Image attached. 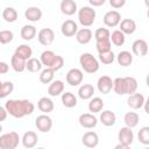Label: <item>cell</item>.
I'll list each match as a JSON object with an SVG mask.
<instances>
[{
    "instance_id": "44dd1931",
    "label": "cell",
    "mask_w": 149,
    "mask_h": 149,
    "mask_svg": "<svg viewBox=\"0 0 149 149\" xmlns=\"http://www.w3.org/2000/svg\"><path fill=\"white\" fill-rule=\"evenodd\" d=\"M24 16L30 22H37L42 19V10L38 7H28L24 12Z\"/></svg>"
},
{
    "instance_id": "f546056e",
    "label": "cell",
    "mask_w": 149,
    "mask_h": 149,
    "mask_svg": "<svg viewBox=\"0 0 149 149\" xmlns=\"http://www.w3.org/2000/svg\"><path fill=\"white\" fill-rule=\"evenodd\" d=\"M104 107V101L99 97H92L88 102V111L91 113H99Z\"/></svg>"
},
{
    "instance_id": "484cf974",
    "label": "cell",
    "mask_w": 149,
    "mask_h": 149,
    "mask_svg": "<svg viewBox=\"0 0 149 149\" xmlns=\"http://www.w3.org/2000/svg\"><path fill=\"white\" fill-rule=\"evenodd\" d=\"M56 54L51 50H45L41 54V57H40V61L42 63V65H44L45 68H51L55 59H56Z\"/></svg>"
},
{
    "instance_id": "4fadbf2b",
    "label": "cell",
    "mask_w": 149,
    "mask_h": 149,
    "mask_svg": "<svg viewBox=\"0 0 149 149\" xmlns=\"http://www.w3.org/2000/svg\"><path fill=\"white\" fill-rule=\"evenodd\" d=\"M132 51H133V54L135 56L143 57L148 52V43L144 40L139 38V40H136V41L133 42V44H132Z\"/></svg>"
},
{
    "instance_id": "ac0fdd59",
    "label": "cell",
    "mask_w": 149,
    "mask_h": 149,
    "mask_svg": "<svg viewBox=\"0 0 149 149\" xmlns=\"http://www.w3.org/2000/svg\"><path fill=\"white\" fill-rule=\"evenodd\" d=\"M76 40L79 44H87L92 40V30L88 28H81L76 33Z\"/></svg>"
},
{
    "instance_id": "5bb4252c",
    "label": "cell",
    "mask_w": 149,
    "mask_h": 149,
    "mask_svg": "<svg viewBox=\"0 0 149 149\" xmlns=\"http://www.w3.org/2000/svg\"><path fill=\"white\" fill-rule=\"evenodd\" d=\"M77 30H78V26H77V23H76L73 20H65V21L62 23L61 31H62V34H63L65 37L74 36L76 33H77Z\"/></svg>"
},
{
    "instance_id": "f35d334b",
    "label": "cell",
    "mask_w": 149,
    "mask_h": 149,
    "mask_svg": "<svg viewBox=\"0 0 149 149\" xmlns=\"http://www.w3.org/2000/svg\"><path fill=\"white\" fill-rule=\"evenodd\" d=\"M95 48H97V51H98L99 54H101V52H106V51L111 50V48H112V43H111L109 38L99 40V41H95Z\"/></svg>"
},
{
    "instance_id": "d6a6232c",
    "label": "cell",
    "mask_w": 149,
    "mask_h": 149,
    "mask_svg": "<svg viewBox=\"0 0 149 149\" xmlns=\"http://www.w3.org/2000/svg\"><path fill=\"white\" fill-rule=\"evenodd\" d=\"M2 19L8 22V23H13L17 20V12L15 8L13 7H6L2 12Z\"/></svg>"
},
{
    "instance_id": "7bdbcfd3",
    "label": "cell",
    "mask_w": 149,
    "mask_h": 149,
    "mask_svg": "<svg viewBox=\"0 0 149 149\" xmlns=\"http://www.w3.org/2000/svg\"><path fill=\"white\" fill-rule=\"evenodd\" d=\"M109 30L107 28H98L94 33V38L95 41H99V40H104V38H109Z\"/></svg>"
},
{
    "instance_id": "cb8c5ba5",
    "label": "cell",
    "mask_w": 149,
    "mask_h": 149,
    "mask_svg": "<svg viewBox=\"0 0 149 149\" xmlns=\"http://www.w3.org/2000/svg\"><path fill=\"white\" fill-rule=\"evenodd\" d=\"M26 62L27 61L24 58L20 57L16 54H14L12 56V58H10V65H12V68H13V70L15 72H22V71H24L26 70Z\"/></svg>"
},
{
    "instance_id": "7c38bea8",
    "label": "cell",
    "mask_w": 149,
    "mask_h": 149,
    "mask_svg": "<svg viewBox=\"0 0 149 149\" xmlns=\"http://www.w3.org/2000/svg\"><path fill=\"white\" fill-rule=\"evenodd\" d=\"M79 125L86 129H91L94 128L98 123V119L93 115V113H83L79 115Z\"/></svg>"
},
{
    "instance_id": "e575fe53",
    "label": "cell",
    "mask_w": 149,
    "mask_h": 149,
    "mask_svg": "<svg viewBox=\"0 0 149 149\" xmlns=\"http://www.w3.org/2000/svg\"><path fill=\"white\" fill-rule=\"evenodd\" d=\"M42 63L40 59L37 58H33L30 57L29 59H27L26 62V69L29 71V72H38L42 70Z\"/></svg>"
},
{
    "instance_id": "7402d4cb",
    "label": "cell",
    "mask_w": 149,
    "mask_h": 149,
    "mask_svg": "<svg viewBox=\"0 0 149 149\" xmlns=\"http://www.w3.org/2000/svg\"><path fill=\"white\" fill-rule=\"evenodd\" d=\"M37 108L44 113V114H48L50 112L54 111V101L48 98V97H42L38 101H37Z\"/></svg>"
},
{
    "instance_id": "ab89813d",
    "label": "cell",
    "mask_w": 149,
    "mask_h": 149,
    "mask_svg": "<svg viewBox=\"0 0 149 149\" xmlns=\"http://www.w3.org/2000/svg\"><path fill=\"white\" fill-rule=\"evenodd\" d=\"M115 59V55L112 50H108L106 52H101L99 54V61L102 63V64H106V65H109L114 62Z\"/></svg>"
},
{
    "instance_id": "c3c4849f",
    "label": "cell",
    "mask_w": 149,
    "mask_h": 149,
    "mask_svg": "<svg viewBox=\"0 0 149 149\" xmlns=\"http://www.w3.org/2000/svg\"><path fill=\"white\" fill-rule=\"evenodd\" d=\"M7 115H8V113H7L6 108L2 107V106H0V122L5 121L7 119Z\"/></svg>"
},
{
    "instance_id": "836d02e7",
    "label": "cell",
    "mask_w": 149,
    "mask_h": 149,
    "mask_svg": "<svg viewBox=\"0 0 149 149\" xmlns=\"http://www.w3.org/2000/svg\"><path fill=\"white\" fill-rule=\"evenodd\" d=\"M54 77H55V71L51 68H45L40 73V81L42 84H50L54 80Z\"/></svg>"
},
{
    "instance_id": "d590c367",
    "label": "cell",
    "mask_w": 149,
    "mask_h": 149,
    "mask_svg": "<svg viewBox=\"0 0 149 149\" xmlns=\"http://www.w3.org/2000/svg\"><path fill=\"white\" fill-rule=\"evenodd\" d=\"M14 54L19 55L20 57H22V58H24V59L27 61V59H29V58L31 57L33 50H31V48H30L28 44H21V45H19V47L15 49V52H14Z\"/></svg>"
},
{
    "instance_id": "681fc988",
    "label": "cell",
    "mask_w": 149,
    "mask_h": 149,
    "mask_svg": "<svg viewBox=\"0 0 149 149\" xmlns=\"http://www.w3.org/2000/svg\"><path fill=\"white\" fill-rule=\"evenodd\" d=\"M88 2L93 7H100V6H102L106 2V0H88Z\"/></svg>"
},
{
    "instance_id": "d6986e66",
    "label": "cell",
    "mask_w": 149,
    "mask_h": 149,
    "mask_svg": "<svg viewBox=\"0 0 149 149\" xmlns=\"http://www.w3.org/2000/svg\"><path fill=\"white\" fill-rule=\"evenodd\" d=\"M61 12L64 15H73L78 9H77V3L74 0H62L61 2Z\"/></svg>"
},
{
    "instance_id": "f907efd6",
    "label": "cell",
    "mask_w": 149,
    "mask_h": 149,
    "mask_svg": "<svg viewBox=\"0 0 149 149\" xmlns=\"http://www.w3.org/2000/svg\"><path fill=\"white\" fill-rule=\"evenodd\" d=\"M120 148H121V149H127V148H126L123 144H121V143H119V144L115 146V149H120Z\"/></svg>"
},
{
    "instance_id": "7a4b0ae2",
    "label": "cell",
    "mask_w": 149,
    "mask_h": 149,
    "mask_svg": "<svg viewBox=\"0 0 149 149\" xmlns=\"http://www.w3.org/2000/svg\"><path fill=\"white\" fill-rule=\"evenodd\" d=\"M79 63L81 69L87 73H94L99 70V62L98 59L90 52H84L79 57Z\"/></svg>"
},
{
    "instance_id": "9a60e30c",
    "label": "cell",
    "mask_w": 149,
    "mask_h": 149,
    "mask_svg": "<svg viewBox=\"0 0 149 149\" xmlns=\"http://www.w3.org/2000/svg\"><path fill=\"white\" fill-rule=\"evenodd\" d=\"M37 141H38V137H37V134L33 130H28L23 134L22 139H21V142H22V146L24 148H34L36 144H37Z\"/></svg>"
},
{
    "instance_id": "b9f144b4",
    "label": "cell",
    "mask_w": 149,
    "mask_h": 149,
    "mask_svg": "<svg viewBox=\"0 0 149 149\" xmlns=\"http://www.w3.org/2000/svg\"><path fill=\"white\" fill-rule=\"evenodd\" d=\"M137 137H139V141H140L142 144L148 146V144H149V127H147V126L142 127V128L139 130Z\"/></svg>"
},
{
    "instance_id": "bcb514c9",
    "label": "cell",
    "mask_w": 149,
    "mask_h": 149,
    "mask_svg": "<svg viewBox=\"0 0 149 149\" xmlns=\"http://www.w3.org/2000/svg\"><path fill=\"white\" fill-rule=\"evenodd\" d=\"M125 3H126V0H109V5L115 9H119V8L123 7Z\"/></svg>"
},
{
    "instance_id": "f5cc1de1",
    "label": "cell",
    "mask_w": 149,
    "mask_h": 149,
    "mask_svg": "<svg viewBox=\"0 0 149 149\" xmlns=\"http://www.w3.org/2000/svg\"><path fill=\"white\" fill-rule=\"evenodd\" d=\"M1 86H2V81L0 80V88H1Z\"/></svg>"
},
{
    "instance_id": "d4e9b609",
    "label": "cell",
    "mask_w": 149,
    "mask_h": 149,
    "mask_svg": "<svg viewBox=\"0 0 149 149\" xmlns=\"http://www.w3.org/2000/svg\"><path fill=\"white\" fill-rule=\"evenodd\" d=\"M99 120H100V122H101L104 126L111 127V126H113V125L115 123L116 116H115V113H114V112L107 109V111H104V112L100 114Z\"/></svg>"
},
{
    "instance_id": "2e32d148",
    "label": "cell",
    "mask_w": 149,
    "mask_h": 149,
    "mask_svg": "<svg viewBox=\"0 0 149 149\" xmlns=\"http://www.w3.org/2000/svg\"><path fill=\"white\" fill-rule=\"evenodd\" d=\"M81 142L87 148H95L99 143V136L95 132H86L81 137Z\"/></svg>"
},
{
    "instance_id": "f6af8a7d",
    "label": "cell",
    "mask_w": 149,
    "mask_h": 149,
    "mask_svg": "<svg viewBox=\"0 0 149 149\" xmlns=\"http://www.w3.org/2000/svg\"><path fill=\"white\" fill-rule=\"evenodd\" d=\"M63 65H64V58L62 57V56H56V59H55V62H54V64H52V66H51V69L56 72V71H58V70H61L62 68H63Z\"/></svg>"
},
{
    "instance_id": "4dcf8cb0",
    "label": "cell",
    "mask_w": 149,
    "mask_h": 149,
    "mask_svg": "<svg viewBox=\"0 0 149 149\" xmlns=\"http://www.w3.org/2000/svg\"><path fill=\"white\" fill-rule=\"evenodd\" d=\"M62 104L68 107V108H72L77 106V98L73 93L71 92H65L62 93Z\"/></svg>"
},
{
    "instance_id": "30bf717a",
    "label": "cell",
    "mask_w": 149,
    "mask_h": 149,
    "mask_svg": "<svg viewBox=\"0 0 149 149\" xmlns=\"http://www.w3.org/2000/svg\"><path fill=\"white\" fill-rule=\"evenodd\" d=\"M102 21L105 23V26L109 27V28H113V27H116L120 21H121V15L118 10H108L104 17H102Z\"/></svg>"
},
{
    "instance_id": "ee69618b",
    "label": "cell",
    "mask_w": 149,
    "mask_h": 149,
    "mask_svg": "<svg viewBox=\"0 0 149 149\" xmlns=\"http://www.w3.org/2000/svg\"><path fill=\"white\" fill-rule=\"evenodd\" d=\"M13 40V33L10 30H0V43L7 44L12 42Z\"/></svg>"
},
{
    "instance_id": "5b68a950",
    "label": "cell",
    "mask_w": 149,
    "mask_h": 149,
    "mask_svg": "<svg viewBox=\"0 0 149 149\" xmlns=\"http://www.w3.org/2000/svg\"><path fill=\"white\" fill-rule=\"evenodd\" d=\"M118 140H119V143L123 144L126 148H129V146L134 141V133H133L132 128H129L127 126L122 127L118 133Z\"/></svg>"
},
{
    "instance_id": "8992f818",
    "label": "cell",
    "mask_w": 149,
    "mask_h": 149,
    "mask_svg": "<svg viewBox=\"0 0 149 149\" xmlns=\"http://www.w3.org/2000/svg\"><path fill=\"white\" fill-rule=\"evenodd\" d=\"M65 78H66V83L70 86H78V85L81 84L83 78H84V74H83V71L80 69L73 68V69H70L68 71Z\"/></svg>"
},
{
    "instance_id": "8fae6325",
    "label": "cell",
    "mask_w": 149,
    "mask_h": 149,
    "mask_svg": "<svg viewBox=\"0 0 149 149\" xmlns=\"http://www.w3.org/2000/svg\"><path fill=\"white\" fill-rule=\"evenodd\" d=\"M97 87L98 91L102 94H107L112 91L113 88V80L109 76H101L99 77L98 81H97Z\"/></svg>"
},
{
    "instance_id": "4316f807",
    "label": "cell",
    "mask_w": 149,
    "mask_h": 149,
    "mask_svg": "<svg viewBox=\"0 0 149 149\" xmlns=\"http://www.w3.org/2000/svg\"><path fill=\"white\" fill-rule=\"evenodd\" d=\"M93 94H94V87H93V85H91V84H84V85H81V86L79 87V90H78V95H79V98L83 99V100H88V99H91V98L93 97Z\"/></svg>"
},
{
    "instance_id": "ba28073f",
    "label": "cell",
    "mask_w": 149,
    "mask_h": 149,
    "mask_svg": "<svg viewBox=\"0 0 149 149\" xmlns=\"http://www.w3.org/2000/svg\"><path fill=\"white\" fill-rule=\"evenodd\" d=\"M37 40L42 45L48 47V45L52 44V42L55 40V33H54V30L51 28H43V29H41L38 31Z\"/></svg>"
},
{
    "instance_id": "ffe728a7",
    "label": "cell",
    "mask_w": 149,
    "mask_h": 149,
    "mask_svg": "<svg viewBox=\"0 0 149 149\" xmlns=\"http://www.w3.org/2000/svg\"><path fill=\"white\" fill-rule=\"evenodd\" d=\"M63 91H64V83L59 79L52 80L48 87V93L51 97H58L63 93Z\"/></svg>"
},
{
    "instance_id": "6da1fadb",
    "label": "cell",
    "mask_w": 149,
    "mask_h": 149,
    "mask_svg": "<svg viewBox=\"0 0 149 149\" xmlns=\"http://www.w3.org/2000/svg\"><path fill=\"white\" fill-rule=\"evenodd\" d=\"M5 108H6L7 113L9 115H12L13 118L21 119L26 115H30L34 112L35 106L28 99H22V100L9 99V100L6 101Z\"/></svg>"
},
{
    "instance_id": "74e56055",
    "label": "cell",
    "mask_w": 149,
    "mask_h": 149,
    "mask_svg": "<svg viewBox=\"0 0 149 149\" xmlns=\"http://www.w3.org/2000/svg\"><path fill=\"white\" fill-rule=\"evenodd\" d=\"M126 84V94H132L137 90V80L134 77H123Z\"/></svg>"
},
{
    "instance_id": "83f0119b",
    "label": "cell",
    "mask_w": 149,
    "mask_h": 149,
    "mask_svg": "<svg viewBox=\"0 0 149 149\" xmlns=\"http://www.w3.org/2000/svg\"><path fill=\"white\" fill-rule=\"evenodd\" d=\"M139 121H140V116L136 112H127L123 116V122L129 128L136 127L139 125Z\"/></svg>"
},
{
    "instance_id": "e0dca14e",
    "label": "cell",
    "mask_w": 149,
    "mask_h": 149,
    "mask_svg": "<svg viewBox=\"0 0 149 149\" xmlns=\"http://www.w3.org/2000/svg\"><path fill=\"white\" fill-rule=\"evenodd\" d=\"M119 26H120L119 30H121L125 35L126 34L127 35H132L136 30V23H135V21L133 19H123V20L120 21Z\"/></svg>"
},
{
    "instance_id": "3957f363",
    "label": "cell",
    "mask_w": 149,
    "mask_h": 149,
    "mask_svg": "<svg viewBox=\"0 0 149 149\" xmlns=\"http://www.w3.org/2000/svg\"><path fill=\"white\" fill-rule=\"evenodd\" d=\"M78 21L83 27H90L95 21V10L90 6H83L78 10Z\"/></svg>"
},
{
    "instance_id": "9c48e42d",
    "label": "cell",
    "mask_w": 149,
    "mask_h": 149,
    "mask_svg": "<svg viewBox=\"0 0 149 149\" xmlns=\"http://www.w3.org/2000/svg\"><path fill=\"white\" fill-rule=\"evenodd\" d=\"M146 102V98L142 93H132L129 94L128 99H127V105L132 108V109H141L144 106Z\"/></svg>"
},
{
    "instance_id": "7dc6e473",
    "label": "cell",
    "mask_w": 149,
    "mask_h": 149,
    "mask_svg": "<svg viewBox=\"0 0 149 149\" xmlns=\"http://www.w3.org/2000/svg\"><path fill=\"white\" fill-rule=\"evenodd\" d=\"M9 71V65L6 62H0V74H5Z\"/></svg>"
},
{
    "instance_id": "f1b7e54d",
    "label": "cell",
    "mask_w": 149,
    "mask_h": 149,
    "mask_svg": "<svg viewBox=\"0 0 149 149\" xmlns=\"http://www.w3.org/2000/svg\"><path fill=\"white\" fill-rule=\"evenodd\" d=\"M36 36V28L33 24H24L21 28V37L24 41H31Z\"/></svg>"
},
{
    "instance_id": "277c9868",
    "label": "cell",
    "mask_w": 149,
    "mask_h": 149,
    "mask_svg": "<svg viewBox=\"0 0 149 149\" xmlns=\"http://www.w3.org/2000/svg\"><path fill=\"white\" fill-rule=\"evenodd\" d=\"M21 139L16 132H9L0 136V149H15Z\"/></svg>"
},
{
    "instance_id": "603a6c76",
    "label": "cell",
    "mask_w": 149,
    "mask_h": 149,
    "mask_svg": "<svg viewBox=\"0 0 149 149\" xmlns=\"http://www.w3.org/2000/svg\"><path fill=\"white\" fill-rule=\"evenodd\" d=\"M116 61H118L119 65H121L123 68H127L133 63V54L127 51V50H122V51H120L118 54Z\"/></svg>"
},
{
    "instance_id": "8d00e7d4",
    "label": "cell",
    "mask_w": 149,
    "mask_h": 149,
    "mask_svg": "<svg viewBox=\"0 0 149 149\" xmlns=\"http://www.w3.org/2000/svg\"><path fill=\"white\" fill-rule=\"evenodd\" d=\"M113 90L116 94L122 95L126 94V84H125V78L118 77L113 80Z\"/></svg>"
},
{
    "instance_id": "52a82bcc",
    "label": "cell",
    "mask_w": 149,
    "mask_h": 149,
    "mask_svg": "<svg viewBox=\"0 0 149 149\" xmlns=\"http://www.w3.org/2000/svg\"><path fill=\"white\" fill-rule=\"evenodd\" d=\"M35 126L41 133H48L52 128V120L48 114L38 115L35 120Z\"/></svg>"
},
{
    "instance_id": "816d5d0a",
    "label": "cell",
    "mask_w": 149,
    "mask_h": 149,
    "mask_svg": "<svg viewBox=\"0 0 149 149\" xmlns=\"http://www.w3.org/2000/svg\"><path fill=\"white\" fill-rule=\"evenodd\" d=\"M2 132V126H1V123H0V133Z\"/></svg>"
},
{
    "instance_id": "1f68e13d",
    "label": "cell",
    "mask_w": 149,
    "mask_h": 149,
    "mask_svg": "<svg viewBox=\"0 0 149 149\" xmlns=\"http://www.w3.org/2000/svg\"><path fill=\"white\" fill-rule=\"evenodd\" d=\"M109 41H111V43H113L114 45L121 47V45L125 44L126 37H125V34H123L121 30H114V31L109 35Z\"/></svg>"
},
{
    "instance_id": "60d3db41",
    "label": "cell",
    "mask_w": 149,
    "mask_h": 149,
    "mask_svg": "<svg viewBox=\"0 0 149 149\" xmlns=\"http://www.w3.org/2000/svg\"><path fill=\"white\" fill-rule=\"evenodd\" d=\"M13 90H14V84L12 81H3L0 88V99L8 97L13 92Z\"/></svg>"
}]
</instances>
